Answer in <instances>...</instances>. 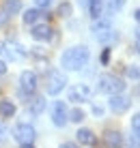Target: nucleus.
Returning <instances> with one entry per match:
<instances>
[{
	"instance_id": "nucleus-28",
	"label": "nucleus",
	"mask_w": 140,
	"mask_h": 148,
	"mask_svg": "<svg viewBox=\"0 0 140 148\" xmlns=\"http://www.w3.org/2000/svg\"><path fill=\"white\" fill-rule=\"evenodd\" d=\"M2 73H7V62H4V60H0V75Z\"/></svg>"
},
{
	"instance_id": "nucleus-4",
	"label": "nucleus",
	"mask_w": 140,
	"mask_h": 148,
	"mask_svg": "<svg viewBox=\"0 0 140 148\" xmlns=\"http://www.w3.org/2000/svg\"><path fill=\"white\" fill-rule=\"evenodd\" d=\"M65 86H67V77H65L63 71L54 69V71L48 73V77H45V92L48 95H52V97L60 95L65 90Z\"/></svg>"
},
{
	"instance_id": "nucleus-1",
	"label": "nucleus",
	"mask_w": 140,
	"mask_h": 148,
	"mask_svg": "<svg viewBox=\"0 0 140 148\" xmlns=\"http://www.w3.org/2000/svg\"><path fill=\"white\" fill-rule=\"evenodd\" d=\"M91 58V49L86 45H73V47L65 49L60 56V67L65 71H80L82 67H86Z\"/></svg>"
},
{
	"instance_id": "nucleus-26",
	"label": "nucleus",
	"mask_w": 140,
	"mask_h": 148,
	"mask_svg": "<svg viewBox=\"0 0 140 148\" xmlns=\"http://www.w3.org/2000/svg\"><path fill=\"white\" fill-rule=\"evenodd\" d=\"M58 148H78V144H73V142H63Z\"/></svg>"
},
{
	"instance_id": "nucleus-20",
	"label": "nucleus",
	"mask_w": 140,
	"mask_h": 148,
	"mask_svg": "<svg viewBox=\"0 0 140 148\" xmlns=\"http://www.w3.org/2000/svg\"><path fill=\"white\" fill-rule=\"evenodd\" d=\"M125 75L129 79H140V67H136V64H134V67H127Z\"/></svg>"
},
{
	"instance_id": "nucleus-18",
	"label": "nucleus",
	"mask_w": 140,
	"mask_h": 148,
	"mask_svg": "<svg viewBox=\"0 0 140 148\" xmlns=\"http://www.w3.org/2000/svg\"><path fill=\"white\" fill-rule=\"evenodd\" d=\"M69 120L71 122H82V120H84V110H82V108H73L69 112Z\"/></svg>"
},
{
	"instance_id": "nucleus-23",
	"label": "nucleus",
	"mask_w": 140,
	"mask_h": 148,
	"mask_svg": "<svg viewBox=\"0 0 140 148\" xmlns=\"http://www.w3.org/2000/svg\"><path fill=\"white\" fill-rule=\"evenodd\" d=\"M35 4H37L39 9H45V7H50V4H52V0H35Z\"/></svg>"
},
{
	"instance_id": "nucleus-12",
	"label": "nucleus",
	"mask_w": 140,
	"mask_h": 148,
	"mask_svg": "<svg viewBox=\"0 0 140 148\" xmlns=\"http://www.w3.org/2000/svg\"><path fill=\"white\" fill-rule=\"evenodd\" d=\"M19 9H22V2H19V0H4V4H2V17H0V24L4 22V19L7 17H11V15H15L19 11Z\"/></svg>"
},
{
	"instance_id": "nucleus-27",
	"label": "nucleus",
	"mask_w": 140,
	"mask_h": 148,
	"mask_svg": "<svg viewBox=\"0 0 140 148\" xmlns=\"http://www.w3.org/2000/svg\"><path fill=\"white\" fill-rule=\"evenodd\" d=\"M108 58H110V49H103V56H101V62L106 64V62H108Z\"/></svg>"
},
{
	"instance_id": "nucleus-30",
	"label": "nucleus",
	"mask_w": 140,
	"mask_h": 148,
	"mask_svg": "<svg viewBox=\"0 0 140 148\" xmlns=\"http://www.w3.org/2000/svg\"><path fill=\"white\" fill-rule=\"evenodd\" d=\"M134 17H136V22H140V9H138L136 13H134Z\"/></svg>"
},
{
	"instance_id": "nucleus-10",
	"label": "nucleus",
	"mask_w": 140,
	"mask_h": 148,
	"mask_svg": "<svg viewBox=\"0 0 140 148\" xmlns=\"http://www.w3.org/2000/svg\"><path fill=\"white\" fill-rule=\"evenodd\" d=\"M30 34H33L35 41H50L54 37V30H52L48 24H35L33 30H30Z\"/></svg>"
},
{
	"instance_id": "nucleus-7",
	"label": "nucleus",
	"mask_w": 140,
	"mask_h": 148,
	"mask_svg": "<svg viewBox=\"0 0 140 148\" xmlns=\"http://www.w3.org/2000/svg\"><path fill=\"white\" fill-rule=\"evenodd\" d=\"M108 108H110L114 114H125V112L132 108V99L125 97L123 92H116V95H110V101H108Z\"/></svg>"
},
{
	"instance_id": "nucleus-16",
	"label": "nucleus",
	"mask_w": 140,
	"mask_h": 148,
	"mask_svg": "<svg viewBox=\"0 0 140 148\" xmlns=\"http://www.w3.org/2000/svg\"><path fill=\"white\" fill-rule=\"evenodd\" d=\"M86 7H89V13H91L93 19H97V17L103 15V0H89Z\"/></svg>"
},
{
	"instance_id": "nucleus-31",
	"label": "nucleus",
	"mask_w": 140,
	"mask_h": 148,
	"mask_svg": "<svg viewBox=\"0 0 140 148\" xmlns=\"http://www.w3.org/2000/svg\"><path fill=\"white\" fill-rule=\"evenodd\" d=\"M22 148H35L33 144H22Z\"/></svg>"
},
{
	"instance_id": "nucleus-17",
	"label": "nucleus",
	"mask_w": 140,
	"mask_h": 148,
	"mask_svg": "<svg viewBox=\"0 0 140 148\" xmlns=\"http://www.w3.org/2000/svg\"><path fill=\"white\" fill-rule=\"evenodd\" d=\"M13 114H15V103L13 101H9V99L0 101V116H2V118H11Z\"/></svg>"
},
{
	"instance_id": "nucleus-9",
	"label": "nucleus",
	"mask_w": 140,
	"mask_h": 148,
	"mask_svg": "<svg viewBox=\"0 0 140 148\" xmlns=\"http://www.w3.org/2000/svg\"><path fill=\"white\" fill-rule=\"evenodd\" d=\"M67 120H69V110H67L65 101H56L52 105V122L56 127H65Z\"/></svg>"
},
{
	"instance_id": "nucleus-2",
	"label": "nucleus",
	"mask_w": 140,
	"mask_h": 148,
	"mask_svg": "<svg viewBox=\"0 0 140 148\" xmlns=\"http://www.w3.org/2000/svg\"><path fill=\"white\" fill-rule=\"evenodd\" d=\"M93 34H95V39L101 41V43H108V41L116 39V32H114L112 22L108 17H97L95 19V24H93Z\"/></svg>"
},
{
	"instance_id": "nucleus-13",
	"label": "nucleus",
	"mask_w": 140,
	"mask_h": 148,
	"mask_svg": "<svg viewBox=\"0 0 140 148\" xmlns=\"http://www.w3.org/2000/svg\"><path fill=\"white\" fill-rule=\"evenodd\" d=\"M103 142H106L108 148H121L123 146V135L119 133V131H106Z\"/></svg>"
},
{
	"instance_id": "nucleus-11",
	"label": "nucleus",
	"mask_w": 140,
	"mask_h": 148,
	"mask_svg": "<svg viewBox=\"0 0 140 148\" xmlns=\"http://www.w3.org/2000/svg\"><path fill=\"white\" fill-rule=\"evenodd\" d=\"M43 11L37 7V9H26L24 11V15H22V19H24V24L26 26H35V24H39L41 19H43Z\"/></svg>"
},
{
	"instance_id": "nucleus-24",
	"label": "nucleus",
	"mask_w": 140,
	"mask_h": 148,
	"mask_svg": "<svg viewBox=\"0 0 140 148\" xmlns=\"http://www.w3.org/2000/svg\"><path fill=\"white\" fill-rule=\"evenodd\" d=\"M4 140H7V127H4L2 122H0V144H2Z\"/></svg>"
},
{
	"instance_id": "nucleus-8",
	"label": "nucleus",
	"mask_w": 140,
	"mask_h": 148,
	"mask_svg": "<svg viewBox=\"0 0 140 148\" xmlns=\"http://www.w3.org/2000/svg\"><path fill=\"white\" fill-rule=\"evenodd\" d=\"M37 73H33V71H22V75H19V90H22L24 95H33L35 90H37Z\"/></svg>"
},
{
	"instance_id": "nucleus-19",
	"label": "nucleus",
	"mask_w": 140,
	"mask_h": 148,
	"mask_svg": "<svg viewBox=\"0 0 140 148\" xmlns=\"http://www.w3.org/2000/svg\"><path fill=\"white\" fill-rule=\"evenodd\" d=\"M132 131H134V135L140 140V114H134V118H132Z\"/></svg>"
},
{
	"instance_id": "nucleus-22",
	"label": "nucleus",
	"mask_w": 140,
	"mask_h": 148,
	"mask_svg": "<svg viewBox=\"0 0 140 148\" xmlns=\"http://www.w3.org/2000/svg\"><path fill=\"white\" fill-rule=\"evenodd\" d=\"M127 0H110L108 2V7H110V11H119V9H123V4H125Z\"/></svg>"
},
{
	"instance_id": "nucleus-32",
	"label": "nucleus",
	"mask_w": 140,
	"mask_h": 148,
	"mask_svg": "<svg viewBox=\"0 0 140 148\" xmlns=\"http://www.w3.org/2000/svg\"><path fill=\"white\" fill-rule=\"evenodd\" d=\"M80 2H82V4H89V0H80Z\"/></svg>"
},
{
	"instance_id": "nucleus-29",
	"label": "nucleus",
	"mask_w": 140,
	"mask_h": 148,
	"mask_svg": "<svg viewBox=\"0 0 140 148\" xmlns=\"http://www.w3.org/2000/svg\"><path fill=\"white\" fill-rule=\"evenodd\" d=\"M136 41H138V45H140V26H138V30H136Z\"/></svg>"
},
{
	"instance_id": "nucleus-21",
	"label": "nucleus",
	"mask_w": 140,
	"mask_h": 148,
	"mask_svg": "<svg viewBox=\"0 0 140 148\" xmlns=\"http://www.w3.org/2000/svg\"><path fill=\"white\" fill-rule=\"evenodd\" d=\"M71 11H73V9H71V4H69V2H63V4L58 7V15H60V17H69Z\"/></svg>"
},
{
	"instance_id": "nucleus-5",
	"label": "nucleus",
	"mask_w": 140,
	"mask_h": 148,
	"mask_svg": "<svg viewBox=\"0 0 140 148\" xmlns=\"http://www.w3.org/2000/svg\"><path fill=\"white\" fill-rule=\"evenodd\" d=\"M13 137L19 144H33L35 137H37V131H35V127L30 125V122H19L13 129Z\"/></svg>"
},
{
	"instance_id": "nucleus-15",
	"label": "nucleus",
	"mask_w": 140,
	"mask_h": 148,
	"mask_svg": "<svg viewBox=\"0 0 140 148\" xmlns=\"http://www.w3.org/2000/svg\"><path fill=\"white\" fill-rule=\"evenodd\" d=\"M76 137H78V142L80 144H84V146H93L97 142V137H95V133H93L91 129H80L76 133Z\"/></svg>"
},
{
	"instance_id": "nucleus-3",
	"label": "nucleus",
	"mask_w": 140,
	"mask_h": 148,
	"mask_svg": "<svg viewBox=\"0 0 140 148\" xmlns=\"http://www.w3.org/2000/svg\"><path fill=\"white\" fill-rule=\"evenodd\" d=\"M97 90H99L101 95H116V92H123L125 90V84H123L121 77H116V75H101L99 79H97Z\"/></svg>"
},
{
	"instance_id": "nucleus-6",
	"label": "nucleus",
	"mask_w": 140,
	"mask_h": 148,
	"mask_svg": "<svg viewBox=\"0 0 140 148\" xmlns=\"http://www.w3.org/2000/svg\"><path fill=\"white\" fill-rule=\"evenodd\" d=\"M67 97H69V101H73V103H82V101H89L93 97V88L89 84H73L69 88V92H67Z\"/></svg>"
},
{
	"instance_id": "nucleus-14",
	"label": "nucleus",
	"mask_w": 140,
	"mask_h": 148,
	"mask_svg": "<svg viewBox=\"0 0 140 148\" xmlns=\"http://www.w3.org/2000/svg\"><path fill=\"white\" fill-rule=\"evenodd\" d=\"M28 112L33 116H39V114H43V110H45V99L43 97H33V101H28Z\"/></svg>"
},
{
	"instance_id": "nucleus-25",
	"label": "nucleus",
	"mask_w": 140,
	"mask_h": 148,
	"mask_svg": "<svg viewBox=\"0 0 140 148\" xmlns=\"http://www.w3.org/2000/svg\"><path fill=\"white\" fill-rule=\"evenodd\" d=\"M93 114H95V116H101V114H103V108H101V105H93Z\"/></svg>"
}]
</instances>
